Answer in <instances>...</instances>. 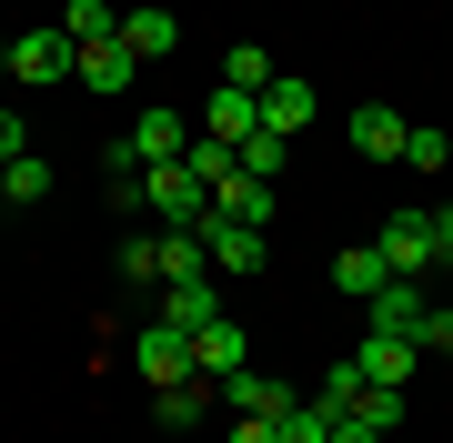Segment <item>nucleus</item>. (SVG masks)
Returning a JSON list of instances; mask_svg holds the SVG:
<instances>
[{"label": "nucleus", "mask_w": 453, "mask_h": 443, "mask_svg": "<svg viewBox=\"0 0 453 443\" xmlns=\"http://www.w3.org/2000/svg\"><path fill=\"white\" fill-rule=\"evenodd\" d=\"M142 212L162 222V232H202V222H211V192H202L192 162H151V172H142Z\"/></svg>", "instance_id": "1"}, {"label": "nucleus", "mask_w": 453, "mask_h": 443, "mask_svg": "<svg viewBox=\"0 0 453 443\" xmlns=\"http://www.w3.org/2000/svg\"><path fill=\"white\" fill-rule=\"evenodd\" d=\"M0 71H11L20 91H50V81H81V41L50 20V31H20L11 50H0Z\"/></svg>", "instance_id": "2"}, {"label": "nucleus", "mask_w": 453, "mask_h": 443, "mask_svg": "<svg viewBox=\"0 0 453 443\" xmlns=\"http://www.w3.org/2000/svg\"><path fill=\"white\" fill-rule=\"evenodd\" d=\"M372 242H383V263H393V272H423V282L443 272V242H434V212H383V232H372Z\"/></svg>", "instance_id": "3"}, {"label": "nucleus", "mask_w": 453, "mask_h": 443, "mask_svg": "<svg viewBox=\"0 0 453 443\" xmlns=\"http://www.w3.org/2000/svg\"><path fill=\"white\" fill-rule=\"evenodd\" d=\"M363 312H372V332H413V343H423V323H434V282H423V272H393Z\"/></svg>", "instance_id": "4"}, {"label": "nucleus", "mask_w": 453, "mask_h": 443, "mask_svg": "<svg viewBox=\"0 0 453 443\" xmlns=\"http://www.w3.org/2000/svg\"><path fill=\"white\" fill-rule=\"evenodd\" d=\"M131 363H142L151 383H192V332H172L162 312H151V323L131 332Z\"/></svg>", "instance_id": "5"}, {"label": "nucleus", "mask_w": 453, "mask_h": 443, "mask_svg": "<svg viewBox=\"0 0 453 443\" xmlns=\"http://www.w3.org/2000/svg\"><path fill=\"white\" fill-rule=\"evenodd\" d=\"M211 222H252V232H262V222H273V181H252L242 162H232L222 181H211ZM211 222H202V232H211Z\"/></svg>", "instance_id": "6"}, {"label": "nucleus", "mask_w": 453, "mask_h": 443, "mask_svg": "<svg viewBox=\"0 0 453 443\" xmlns=\"http://www.w3.org/2000/svg\"><path fill=\"white\" fill-rule=\"evenodd\" d=\"M242 363H252V343H242V323H232V312L192 332V373H202V383H232Z\"/></svg>", "instance_id": "7"}, {"label": "nucleus", "mask_w": 453, "mask_h": 443, "mask_svg": "<svg viewBox=\"0 0 453 443\" xmlns=\"http://www.w3.org/2000/svg\"><path fill=\"white\" fill-rule=\"evenodd\" d=\"M121 141H131V162L151 172V162H181V151H192V121H181V111H142Z\"/></svg>", "instance_id": "8"}, {"label": "nucleus", "mask_w": 453, "mask_h": 443, "mask_svg": "<svg viewBox=\"0 0 453 443\" xmlns=\"http://www.w3.org/2000/svg\"><path fill=\"white\" fill-rule=\"evenodd\" d=\"M363 383H393V393H403V383H413V363H423V343H413V332H363Z\"/></svg>", "instance_id": "9"}, {"label": "nucleus", "mask_w": 453, "mask_h": 443, "mask_svg": "<svg viewBox=\"0 0 453 443\" xmlns=\"http://www.w3.org/2000/svg\"><path fill=\"white\" fill-rule=\"evenodd\" d=\"M211 393H222L232 413H262V424H282V413L303 403V393H292V383H273V373H252V363H242V373H232V383H211Z\"/></svg>", "instance_id": "10"}, {"label": "nucleus", "mask_w": 453, "mask_h": 443, "mask_svg": "<svg viewBox=\"0 0 453 443\" xmlns=\"http://www.w3.org/2000/svg\"><path fill=\"white\" fill-rule=\"evenodd\" d=\"M252 132H262V91H232V81H222V91H211V121H202V141H232V151H242Z\"/></svg>", "instance_id": "11"}, {"label": "nucleus", "mask_w": 453, "mask_h": 443, "mask_svg": "<svg viewBox=\"0 0 453 443\" xmlns=\"http://www.w3.org/2000/svg\"><path fill=\"white\" fill-rule=\"evenodd\" d=\"M403 132H413V121L383 111V101H363V111H353V151H363V162H403Z\"/></svg>", "instance_id": "12"}, {"label": "nucleus", "mask_w": 453, "mask_h": 443, "mask_svg": "<svg viewBox=\"0 0 453 443\" xmlns=\"http://www.w3.org/2000/svg\"><path fill=\"white\" fill-rule=\"evenodd\" d=\"M393 282V263H383V242H353V252H333V293H353V302H372Z\"/></svg>", "instance_id": "13"}, {"label": "nucleus", "mask_w": 453, "mask_h": 443, "mask_svg": "<svg viewBox=\"0 0 453 443\" xmlns=\"http://www.w3.org/2000/svg\"><path fill=\"white\" fill-rule=\"evenodd\" d=\"M202 242H211V263H222V272H262V263H273V242H262L252 222H211Z\"/></svg>", "instance_id": "14"}, {"label": "nucleus", "mask_w": 453, "mask_h": 443, "mask_svg": "<svg viewBox=\"0 0 453 443\" xmlns=\"http://www.w3.org/2000/svg\"><path fill=\"white\" fill-rule=\"evenodd\" d=\"M121 41H131V61H162V50H181V20L142 0V11H121Z\"/></svg>", "instance_id": "15"}, {"label": "nucleus", "mask_w": 453, "mask_h": 443, "mask_svg": "<svg viewBox=\"0 0 453 443\" xmlns=\"http://www.w3.org/2000/svg\"><path fill=\"white\" fill-rule=\"evenodd\" d=\"M151 312H162L172 332H202V323H222V302H211V272H202V282H172V293L151 302Z\"/></svg>", "instance_id": "16"}, {"label": "nucleus", "mask_w": 453, "mask_h": 443, "mask_svg": "<svg viewBox=\"0 0 453 443\" xmlns=\"http://www.w3.org/2000/svg\"><path fill=\"white\" fill-rule=\"evenodd\" d=\"M303 121H312V81H292V71H282V81L262 91V132H282V141H292Z\"/></svg>", "instance_id": "17"}, {"label": "nucleus", "mask_w": 453, "mask_h": 443, "mask_svg": "<svg viewBox=\"0 0 453 443\" xmlns=\"http://www.w3.org/2000/svg\"><path fill=\"white\" fill-rule=\"evenodd\" d=\"M81 81H91V91H131V41H121V31L81 50Z\"/></svg>", "instance_id": "18"}, {"label": "nucleus", "mask_w": 453, "mask_h": 443, "mask_svg": "<svg viewBox=\"0 0 453 443\" xmlns=\"http://www.w3.org/2000/svg\"><path fill=\"white\" fill-rule=\"evenodd\" d=\"M211 272V242H202V232H162V293H172V282H202Z\"/></svg>", "instance_id": "19"}, {"label": "nucleus", "mask_w": 453, "mask_h": 443, "mask_svg": "<svg viewBox=\"0 0 453 443\" xmlns=\"http://www.w3.org/2000/svg\"><path fill=\"white\" fill-rule=\"evenodd\" d=\"M121 282L131 293H162V232H131L121 242Z\"/></svg>", "instance_id": "20"}, {"label": "nucleus", "mask_w": 453, "mask_h": 443, "mask_svg": "<svg viewBox=\"0 0 453 443\" xmlns=\"http://www.w3.org/2000/svg\"><path fill=\"white\" fill-rule=\"evenodd\" d=\"M222 81H232V91H273L282 71H273V50H262V41H242V50H222Z\"/></svg>", "instance_id": "21"}, {"label": "nucleus", "mask_w": 453, "mask_h": 443, "mask_svg": "<svg viewBox=\"0 0 453 443\" xmlns=\"http://www.w3.org/2000/svg\"><path fill=\"white\" fill-rule=\"evenodd\" d=\"M342 424H363V433H393V424H403V393H393V383H363Z\"/></svg>", "instance_id": "22"}, {"label": "nucleus", "mask_w": 453, "mask_h": 443, "mask_svg": "<svg viewBox=\"0 0 453 443\" xmlns=\"http://www.w3.org/2000/svg\"><path fill=\"white\" fill-rule=\"evenodd\" d=\"M151 413H162V433H192V424H202V373H192V383H162Z\"/></svg>", "instance_id": "23"}, {"label": "nucleus", "mask_w": 453, "mask_h": 443, "mask_svg": "<svg viewBox=\"0 0 453 443\" xmlns=\"http://www.w3.org/2000/svg\"><path fill=\"white\" fill-rule=\"evenodd\" d=\"M61 31L91 50V41H111V31H121V11H111V0H71V11H61Z\"/></svg>", "instance_id": "24"}, {"label": "nucleus", "mask_w": 453, "mask_h": 443, "mask_svg": "<svg viewBox=\"0 0 453 443\" xmlns=\"http://www.w3.org/2000/svg\"><path fill=\"white\" fill-rule=\"evenodd\" d=\"M232 162H242L252 181H282V162H292V141H282V132H252L242 151H232Z\"/></svg>", "instance_id": "25"}, {"label": "nucleus", "mask_w": 453, "mask_h": 443, "mask_svg": "<svg viewBox=\"0 0 453 443\" xmlns=\"http://www.w3.org/2000/svg\"><path fill=\"white\" fill-rule=\"evenodd\" d=\"M353 393H363V363H333V373L312 383V403H323L333 424H342V413H353Z\"/></svg>", "instance_id": "26"}, {"label": "nucleus", "mask_w": 453, "mask_h": 443, "mask_svg": "<svg viewBox=\"0 0 453 443\" xmlns=\"http://www.w3.org/2000/svg\"><path fill=\"white\" fill-rule=\"evenodd\" d=\"M0 181H11V202H41V192H50V162L20 151V162H0Z\"/></svg>", "instance_id": "27"}, {"label": "nucleus", "mask_w": 453, "mask_h": 443, "mask_svg": "<svg viewBox=\"0 0 453 443\" xmlns=\"http://www.w3.org/2000/svg\"><path fill=\"white\" fill-rule=\"evenodd\" d=\"M282 443H333V413H323V403H312V393H303V403H292V413H282Z\"/></svg>", "instance_id": "28"}, {"label": "nucleus", "mask_w": 453, "mask_h": 443, "mask_svg": "<svg viewBox=\"0 0 453 443\" xmlns=\"http://www.w3.org/2000/svg\"><path fill=\"white\" fill-rule=\"evenodd\" d=\"M403 162L413 172H453V132H403Z\"/></svg>", "instance_id": "29"}, {"label": "nucleus", "mask_w": 453, "mask_h": 443, "mask_svg": "<svg viewBox=\"0 0 453 443\" xmlns=\"http://www.w3.org/2000/svg\"><path fill=\"white\" fill-rule=\"evenodd\" d=\"M181 162H192V172H202V192H211V181L232 172V141H192V151H181Z\"/></svg>", "instance_id": "30"}, {"label": "nucleus", "mask_w": 453, "mask_h": 443, "mask_svg": "<svg viewBox=\"0 0 453 443\" xmlns=\"http://www.w3.org/2000/svg\"><path fill=\"white\" fill-rule=\"evenodd\" d=\"M20 151H31V121H20V111H0V162H20Z\"/></svg>", "instance_id": "31"}, {"label": "nucleus", "mask_w": 453, "mask_h": 443, "mask_svg": "<svg viewBox=\"0 0 453 443\" xmlns=\"http://www.w3.org/2000/svg\"><path fill=\"white\" fill-rule=\"evenodd\" d=\"M232 443H282V424H262V413H232Z\"/></svg>", "instance_id": "32"}, {"label": "nucleus", "mask_w": 453, "mask_h": 443, "mask_svg": "<svg viewBox=\"0 0 453 443\" xmlns=\"http://www.w3.org/2000/svg\"><path fill=\"white\" fill-rule=\"evenodd\" d=\"M434 242H443V272H453V202H443V212H434Z\"/></svg>", "instance_id": "33"}, {"label": "nucleus", "mask_w": 453, "mask_h": 443, "mask_svg": "<svg viewBox=\"0 0 453 443\" xmlns=\"http://www.w3.org/2000/svg\"><path fill=\"white\" fill-rule=\"evenodd\" d=\"M333 443H383V433H363V424H333Z\"/></svg>", "instance_id": "34"}, {"label": "nucleus", "mask_w": 453, "mask_h": 443, "mask_svg": "<svg viewBox=\"0 0 453 443\" xmlns=\"http://www.w3.org/2000/svg\"><path fill=\"white\" fill-rule=\"evenodd\" d=\"M0 202H11V181H0Z\"/></svg>", "instance_id": "35"}, {"label": "nucleus", "mask_w": 453, "mask_h": 443, "mask_svg": "<svg viewBox=\"0 0 453 443\" xmlns=\"http://www.w3.org/2000/svg\"><path fill=\"white\" fill-rule=\"evenodd\" d=\"M443 312H453V302H443Z\"/></svg>", "instance_id": "36"}]
</instances>
